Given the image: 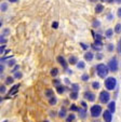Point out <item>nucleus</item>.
Here are the masks:
<instances>
[{
  "instance_id": "nucleus-44",
  "label": "nucleus",
  "mask_w": 121,
  "mask_h": 122,
  "mask_svg": "<svg viewBox=\"0 0 121 122\" xmlns=\"http://www.w3.org/2000/svg\"><path fill=\"white\" fill-rule=\"evenodd\" d=\"M96 58H97V60H103V54L97 53L96 54Z\"/></svg>"
},
{
  "instance_id": "nucleus-12",
  "label": "nucleus",
  "mask_w": 121,
  "mask_h": 122,
  "mask_svg": "<svg viewBox=\"0 0 121 122\" xmlns=\"http://www.w3.org/2000/svg\"><path fill=\"white\" fill-rule=\"evenodd\" d=\"M114 31H115V30H112L111 28L107 29V30L105 31V37H106V38H108V39H109V38H111V37H112V35H114Z\"/></svg>"
},
{
  "instance_id": "nucleus-8",
  "label": "nucleus",
  "mask_w": 121,
  "mask_h": 122,
  "mask_svg": "<svg viewBox=\"0 0 121 122\" xmlns=\"http://www.w3.org/2000/svg\"><path fill=\"white\" fill-rule=\"evenodd\" d=\"M57 62L61 64V66H63L64 69H67V62L63 56H58V57H57Z\"/></svg>"
},
{
  "instance_id": "nucleus-40",
  "label": "nucleus",
  "mask_w": 121,
  "mask_h": 122,
  "mask_svg": "<svg viewBox=\"0 0 121 122\" xmlns=\"http://www.w3.org/2000/svg\"><path fill=\"white\" fill-rule=\"evenodd\" d=\"M0 92L2 93V94L3 93H5V85H1V86H0Z\"/></svg>"
},
{
  "instance_id": "nucleus-10",
  "label": "nucleus",
  "mask_w": 121,
  "mask_h": 122,
  "mask_svg": "<svg viewBox=\"0 0 121 122\" xmlns=\"http://www.w3.org/2000/svg\"><path fill=\"white\" fill-rule=\"evenodd\" d=\"M93 57H94V55H93V53H92V52H85L84 60L87 61V62H91V61L93 60Z\"/></svg>"
},
{
  "instance_id": "nucleus-29",
  "label": "nucleus",
  "mask_w": 121,
  "mask_h": 122,
  "mask_svg": "<svg viewBox=\"0 0 121 122\" xmlns=\"http://www.w3.org/2000/svg\"><path fill=\"white\" fill-rule=\"evenodd\" d=\"M107 50L109 51V52H112V51L115 50V46H114L112 43H109V44L107 46Z\"/></svg>"
},
{
  "instance_id": "nucleus-45",
  "label": "nucleus",
  "mask_w": 121,
  "mask_h": 122,
  "mask_svg": "<svg viewBox=\"0 0 121 122\" xmlns=\"http://www.w3.org/2000/svg\"><path fill=\"white\" fill-rule=\"evenodd\" d=\"M117 15H118V17H121V8H119V9H118V12H117Z\"/></svg>"
},
{
  "instance_id": "nucleus-54",
  "label": "nucleus",
  "mask_w": 121,
  "mask_h": 122,
  "mask_svg": "<svg viewBox=\"0 0 121 122\" xmlns=\"http://www.w3.org/2000/svg\"><path fill=\"white\" fill-rule=\"evenodd\" d=\"M100 1H105V0H100Z\"/></svg>"
},
{
  "instance_id": "nucleus-5",
  "label": "nucleus",
  "mask_w": 121,
  "mask_h": 122,
  "mask_svg": "<svg viewBox=\"0 0 121 122\" xmlns=\"http://www.w3.org/2000/svg\"><path fill=\"white\" fill-rule=\"evenodd\" d=\"M110 99V94L107 92V91H103V92H100V102L102 104H106L108 103Z\"/></svg>"
},
{
  "instance_id": "nucleus-47",
  "label": "nucleus",
  "mask_w": 121,
  "mask_h": 122,
  "mask_svg": "<svg viewBox=\"0 0 121 122\" xmlns=\"http://www.w3.org/2000/svg\"><path fill=\"white\" fill-rule=\"evenodd\" d=\"M3 52H5V46H1V48H0V53L2 54Z\"/></svg>"
},
{
  "instance_id": "nucleus-41",
  "label": "nucleus",
  "mask_w": 121,
  "mask_h": 122,
  "mask_svg": "<svg viewBox=\"0 0 121 122\" xmlns=\"http://www.w3.org/2000/svg\"><path fill=\"white\" fill-rule=\"evenodd\" d=\"M118 52L121 54V38L119 40V43H118Z\"/></svg>"
},
{
  "instance_id": "nucleus-31",
  "label": "nucleus",
  "mask_w": 121,
  "mask_h": 122,
  "mask_svg": "<svg viewBox=\"0 0 121 122\" xmlns=\"http://www.w3.org/2000/svg\"><path fill=\"white\" fill-rule=\"evenodd\" d=\"M22 76H23V75H22V72H20V71L14 74V78H15V79H21Z\"/></svg>"
},
{
  "instance_id": "nucleus-7",
  "label": "nucleus",
  "mask_w": 121,
  "mask_h": 122,
  "mask_svg": "<svg viewBox=\"0 0 121 122\" xmlns=\"http://www.w3.org/2000/svg\"><path fill=\"white\" fill-rule=\"evenodd\" d=\"M83 96H84V98H85V99H88L89 102H94V101H95V95H94L92 92H89V91L84 92Z\"/></svg>"
},
{
  "instance_id": "nucleus-22",
  "label": "nucleus",
  "mask_w": 121,
  "mask_h": 122,
  "mask_svg": "<svg viewBox=\"0 0 121 122\" xmlns=\"http://www.w3.org/2000/svg\"><path fill=\"white\" fill-rule=\"evenodd\" d=\"M115 32L116 34H120L121 32V23H118L115 26Z\"/></svg>"
},
{
  "instance_id": "nucleus-32",
  "label": "nucleus",
  "mask_w": 121,
  "mask_h": 122,
  "mask_svg": "<svg viewBox=\"0 0 121 122\" xmlns=\"http://www.w3.org/2000/svg\"><path fill=\"white\" fill-rule=\"evenodd\" d=\"M100 21H96V20H94V21H93V27H100Z\"/></svg>"
},
{
  "instance_id": "nucleus-27",
  "label": "nucleus",
  "mask_w": 121,
  "mask_h": 122,
  "mask_svg": "<svg viewBox=\"0 0 121 122\" xmlns=\"http://www.w3.org/2000/svg\"><path fill=\"white\" fill-rule=\"evenodd\" d=\"M56 98H55V97L54 96H53V97H51V98L50 99H49V104H50V105H52V106H53V105H55V104H56Z\"/></svg>"
},
{
  "instance_id": "nucleus-33",
  "label": "nucleus",
  "mask_w": 121,
  "mask_h": 122,
  "mask_svg": "<svg viewBox=\"0 0 121 122\" xmlns=\"http://www.w3.org/2000/svg\"><path fill=\"white\" fill-rule=\"evenodd\" d=\"M81 79H82L83 81H88V80H89V75H88V74H83L82 77H81Z\"/></svg>"
},
{
  "instance_id": "nucleus-2",
  "label": "nucleus",
  "mask_w": 121,
  "mask_h": 122,
  "mask_svg": "<svg viewBox=\"0 0 121 122\" xmlns=\"http://www.w3.org/2000/svg\"><path fill=\"white\" fill-rule=\"evenodd\" d=\"M117 86V79L114 78V77H109L105 80V88L109 91L115 90Z\"/></svg>"
},
{
  "instance_id": "nucleus-50",
  "label": "nucleus",
  "mask_w": 121,
  "mask_h": 122,
  "mask_svg": "<svg viewBox=\"0 0 121 122\" xmlns=\"http://www.w3.org/2000/svg\"><path fill=\"white\" fill-rule=\"evenodd\" d=\"M81 105H82V106H83V107H84V108H85V109H87V104H85V103H84V102H82V103H81Z\"/></svg>"
},
{
  "instance_id": "nucleus-14",
  "label": "nucleus",
  "mask_w": 121,
  "mask_h": 122,
  "mask_svg": "<svg viewBox=\"0 0 121 122\" xmlns=\"http://www.w3.org/2000/svg\"><path fill=\"white\" fill-rule=\"evenodd\" d=\"M58 117L59 118H65L66 117V109H65L64 107L61 108V110H59V112H58Z\"/></svg>"
},
{
  "instance_id": "nucleus-19",
  "label": "nucleus",
  "mask_w": 121,
  "mask_h": 122,
  "mask_svg": "<svg viewBox=\"0 0 121 122\" xmlns=\"http://www.w3.org/2000/svg\"><path fill=\"white\" fill-rule=\"evenodd\" d=\"M84 67H85V64H84L83 61H80V62L77 63V68L78 69H84Z\"/></svg>"
},
{
  "instance_id": "nucleus-6",
  "label": "nucleus",
  "mask_w": 121,
  "mask_h": 122,
  "mask_svg": "<svg viewBox=\"0 0 121 122\" xmlns=\"http://www.w3.org/2000/svg\"><path fill=\"white\" fill-rule=\"evenodd\" d=\"M103 118H104V121L105 122H111V120H112L111 112H110L109 110H105L103 112Z\"/></svg>"
},
{
  "instance_id": "nucleus-42",
  "label": "nucleus",
  "mask_w": 121,
  "mask_h": 122,
  "mask_svg": "<svg viewBox=\"0 0 121 122\" xmlns=\"http://www.w3.org/2000/svg\"><path fill=\"white\" fill-rule=\"evenodd\" d=\"M0 41H1V44H2V43H5V42H7V40L5 39V37H3L2 35H1V37H0Z\"/></svg>"
},
{
  "instance_id": "nucleus-21",
  "label": "nucleus",
  "mask_w": 121,
  "mask_h": 122,
  "mask_svg": "<svg viewBox=\"0 0 121 122\" xmlns=\"http://www.w3.org/2000/svg\"><path fill=\"white\" fill-rule=\"evenodd\" d=\"M79 89H80L79 84H77V83H73V84H71V90H73L74 92H78Z\"/></svg>"
},
{
  "instance_id": "nucleus-49",
  "label": "nucleus",
  "mask_w": 121,
  "mask_h": 122,
  "mask_svg": "<svg viewBox=\"0 0 121 122\" xmlns=\"http://www.w3.org/2000/svg\"><path fill=\"white\" fill-rule=\"evenodd\" d=\"M64 81H65V83H67V84H70V81H69V80H68V79H67V78L65 79Z\"/></svg>"
},
{
  "instance_id": "nucleus-35",
  "label": "nucleus",
  "mask_w": 121,
  "mask_h": 122,
  "mask_svg": "<svg viewBox=\"0 0 121 122\" xmlns=\"http://www.w3.org/2000/svg\"><path fill=\"white\" fill-rule=\"evenodd\" d=\"M10 34V29L9 28H5V30H3V34H2V36L5 37V36H8V35Z\"/></svg>"
},
{
  "instance_id": "nucleus-11",
  "label": "nucleus",
  "mask_w": 121,
  "mask_h": 122,
  "mask_svg": "<svg viewBox=\"0 0 121 122\" xmlns=\"http://www.w3.org/2000/svg\"><path fill=\"white\" fill-rule=\"evenodd\" d=\"M18 88H20V84H15V85H13V86H12V88H11V90L9 91V94H10V95H13V94H15V93L17 92Z\"/></svg>"
},
{
  "instance_id": "nucleus-9",
  "label": "nucleus",
  "mask_w": 121,
  "mask_h": 122,
  "mask_svg": "<svg viewBox=\"0 0 121 122\" xmlns=\"http://www.w3.org/2000/svg\"><path fill=\"white\" fill-rule=\"evenodd\" d=\"M108 110L111 113H114L115 111H116V103H115V102H110V103L108 104Z\"/></svg>"
},
{
  "instance_id": "nucleus-18",
  "label": "nucleus",
  "mask_w": 121,
  "mask_h": 122,
  "mask_svg": "<svg viewBox=\"0 0 121 122\" xmlns=\"http://www.w3.org/2000/svg\"><path fill=\"white\" fill-rule=\"evenodd\" d=\"M65 90H66V89H65V86H63V85H59V86L56 88V91L58 94H63V93L65 92Z\"/></svg>"
},
{
  "instance_id": "nucleus-17",
  "label": "nucleus",
  "mask_w": 121,
  "mask_h": 122,
  "mask_svg": "<svg viewBox=\"0 0 121 122\" xmlns=\"http://www.w3.org/2000/svg\"><path fill=\"white\" fill-rule=\"evenodd\" d=\"M46 96L49 97V98H51V97L54 96V93H53V91L51 90V89H48V90H46Z\"/></svg>"
},
{
  "instance_id": "nucleus-23",
  "label": "nucleus",
  "mask_w": 121,
  "mask_h": 122,
  "mask_svg": "<svg viewBox=\"0 0 121 122\" xmlns=\"http://www.w3.org/2000/svg\"><path fill=\"white\" fill-rule=\"evenodd\" d=\"M75 118H76V116L74 115V113H70V115L66 118V122H73L74 120H75Z\"/></svg>"
},
{
  "instance_id": "nucleus-13",
  "label": "nucleus",
  "mask_w": 121,
  "mask_h": 122,
  "mask_svg": "<svg viewBox=\"0 0 121 122\" xmlns=\"http://www.w3.org/2000/svg\"><path fill=\"white\" fill-rule=\"evenodd\" d=\"M103 10H104V5H96V7H95V12L96 13H102L103 12Z\"/></svg>"
},
{
  "instance_id": "nucleus-43",
  "label": "nucleus",
  "mask_w": 121,
  "mask_h": 122,
  "mask_svg": "<svg viewBox=\"0 0 121 122\" xmlns=\"http://www.w3.org/2000/svg\"><path fill=\"white\" fill-rule=\"evenodd\" d=\"M52 27L56 29V28L58 27V23H57V22H53V23H52Z\"/></svg>"
},
{
  "instance_id": "nucleus-51",
  "label": "nucleus",
  "mask_w": 121,
  "mask_h": 122,
  "mask_svg": "<svg viewBox=\"0 0 121 122\" xmlns=\"http://www.w3.org/2000/svg\"><path fill=\"white\" fill-rule=\"evenodd\" d=\"M115 2H117V3H121V0H115Z\"/></svg>"
},
{
  "instance_id": "nucleus-38",
  "label": "nucleus",
  "mask_w": 121,
  "mask_h": 122,
  "mask_svg": "<svg viewBox=\"0 0 121 122\" xmlns=\"http://www.w3.org/2000/svg\"><path fill=\"white\" fill-rule=\"evenodd\" d=\"M53 84H54L55 86L57 88V86H59V85H61V82H59V80H54V81H53Z\"/></svg>"
},
{
  "instance_id": "nucleus-16",
  "label": "nucleus",
  "mask_w": 121,
  "mask_h": 122,
  "mask_svg": "<svg viewBox=\"0 0 121 122\" xmlns=\"http://www.w3.org/2000/svg\"><path fill=\"white\" fill-rule=\"evenodd\" d=\"M79 115H80V117L82 118V119H84L85 118V116H87V109H80L79 108Z\"/></svg>"
},
{
  "instance_id": "nucleus-30",
  "label": "nucleus",
  "mask_w": 121,
  "mask_h": 122,
  "mask_svg": "<svg viewBox=\"0 0 121 122\" xmlns=\"http://www.w3.org/2000/svg\"><path fill=\"white\" fill-rule=\"evenodd\" d=\"M91 46H92V48H93V49H94V50H95V51H97V52H100V51L102 50V46H96L95 43H94V44H92Z\"/></svg>"
},
{
  "instance_id": "nucleus-4",
  "label": "nucleus",
  "mask_w": 121,
  "mask_h": 122,
  "mask_svg": "<svg viewBox=\"0 0 121 122\" xmlns=\"http://www.w3.org/2000/svg\"><path fill=\"white\" fill-rule=\"evenodd\" d=\"M90 113H91V116L93 118H98L100 116V113H102V107L100 105H94L90 109Z\"/></svg>"
},
{
  "instance_id": "nucleus-53",
  "label": "nucleus",
  "mask_w": 121,
  "mask_h": 122,
  "mask_svg": "<svg viewBox=\"0 0 121 122\" xmlns=\"http://www.w3.org/2000/svg\"><path fill=\"white\" fill-rule=\"evenodd\" d=\"M43 122H49V121H48V120H46V121H43Z\"/></svg>"
},
{
  "instance_id": "nucleus-28",
  "label": "nucleus",
  "mask_w": 121,
  "mask_h": 122,
  "mask_svg": "<svg viewBox=\"0 0 121 122\" xmlns=\"http://www.w3.org/2000/svg\"><path fill=\"white\" fill-rule=\"evenodd\" d=\"M92 88L95 89V90L100 89V82H97V81H94V82L92 83Z\"/></svg>"
},
{
  "instance_id": "nucleus-25",
  "label": "nucleus",
  "mask_w": 121,
  "mask_h": 122,
  "mask_svg": "<svg viewBox=\"0 0 121 122\" xmlns=\"http://www.w3.org/2000/svg\"><path fill=\"white\" fill-rule=\"evenodd\" d=\"M14 81V78L13 77H8L7 79H5V84H12Z\"/></svg>"
},
{
  "instance_id": "nucleus-39",
  "label": "nucleus",
  "mask_w": 121,
  "mask_h": 122,
  "mask_svg": "<svg viewBox=\"0 0 121 122\" xmlns=\"http://www.w3.org/2000/svg\"><path fill=\"white\" fill-rule=\"evenodd\" d=\"M80 46H81V48H82L83 50H88V49H89V46H87V44L82 43V42H81V43H80Z\"/></svg>"
},
{
  "instance_id": "nucleus-48",
  "label": "nucleus",
  "mask_w": 121,
  "mask_h": 122,
  "mask_svg": "<svg viewBox=\"0 0 121 122\" xmlns=\"http://www.w3.org/2000/svg\"><path fill=\"white\" fill-rule=\"evenodd\" d=\"M18 0H9V2H11V3H15V2H17Z\"/></svg>"
},
{
  "instance_id": "nucleus-15",
  "label": "nucleus",
  "mask_w": 121,
  "mask_h": 122,
  "mask_svg": "<svg viewBox=\"0 0 121 122\" xmlns=\"http://www.w3.org/2000/svg\"><path fill=\"white\" fill-rule=\"evenodd\" d=\"M68 63H69V64H71V65L77 64V63H78V58L76 57V56H70V57H69V60H68Z\"/></svg>"
},
{
  "instance_id": "nucleus-46",
  "label": "nucleus",
  "mask_w": 121,
  "mask_h": 122,
  "mask_svg": "<svg viewBox=\"0 0 121 122\" xmlns=\"http://www.w3.org/2000/svg\"><path fill=\"white\" fill-rule=\"evenodd\" d=\"M3 70H5V66H3V65L1 64V66H0V72H1V75H2Z\"/></svg>"
},
{
  "instance_id": "nucleus-52",
  "label": "nucleus",
  "mask_w": 121,
  "mask_h": 122,
  "mask_svg": "<svg viewBox=\"0 0 121 122\" xmlns=\"http://www.w3.org/2000/svg\"><path fill=\"white\" fill-rule=\"evenodd\" d=\"M112 19V16H111V14H109V16H108V20H111Z\"/></svg>"
},
{
  "instance_id": "nucleus-34",
  "label": "nucleus",
  "mask_w": 121,
  "mask_h": 122,
  "mask_svg": "<svg viewBox=\"0 0 121 122\" xmlns=\"http://www.w3.org/2000/svg\"><path fill=\"white\" fill-rule=\"evenodd\" d=\"M70 110H73V111H78V110H79V108H78L76 105H74V104H73V105L70 106Z\"/></svg>"
},
{
  "instance_id": "nucleus-37",
  "label": "nucleus",
  "mask_w": 121,
  "mask_h": 122,
  "mask_svg": "<svg viewBox=\"0 0 121 122\" xmlns=\"http://www.w3.org/2000/svg\"><path fill=\"white\" fill-rule=\"evenodd\" d=\"M8 65H9V66H13V65H15V60H10L9 62H8Z\"/></svg>"
},
{
  "instance_id": "nucleus-20",
  "label": "nucleus",
  "mask_w": 121,
  "mask_h": 122,
  "mask_svg": "<svg viewBox=\"0 0 121 122\" xmlns=\"http://www.w3.org/2000/svg\"><path fill=\"white\" fill-rule=\"evenodd\" d=\"M50 74H51V76L52 77H56L57 75H58V69L57 68H52L51 69V71H50Z\"/></svg>"
},
{
  "instance_id": "nucleus-26",
  "label": "nucleus",
  "mask_w": 121,
  "mask_h": 122,
  "mask_svg": "<svg viewBox=\"0 0 121 122\" xmlns=\"http://www.w3.org/2000/svg\"><path fill=\"white\" fill-rule=\"evenodd\" d=\"M7 10H8V3L2 2V3H1V11H2V12H5Z\"/></svg>"
},
{
  "instance_id": "nucleus-3",
  "label": "nucleus",
  "mask_w": 121,
  "mask_h": 122,
  "mask_svg": "<svg viewBox=\"0 0 121 122\" xmlns=\"http://www.w3.org/2000/svg\"><path fill=\"white\" fill-rule=\"evenodd\" d=\"M107 66L110 71H112V72L118 71V60H117L116 57H112L111 60L108 62Z\"/></svg>"
},
{
  "instance_id": "nucleus-24",
  "label": "nucleus",
  "mask_w": 121,
  "mask_h": 122,
  "mask_svg": "<svg viewBox=\"0 0 121 122\" xmlns=\"http://www.w3.org/2000/svg\"><path fill=\"white\" fill-rule=\"evenodd\" d=\"M69 97H70L71 99H77L78 98V92H74V91H71Z\"/></svg>"
},
{
  "instance_id": "nucleus-1",
  "label": "nucleus",
  "mask_w": 121,
  "mask_h": 122,
  "mask_svg": "<svg viewBox=\"0 0 121 122\" xmlns=\"http://www.w3.org/2000/svg\"><path fill=\"white\" fill-rule=\"evenodd\" d=\"M108 66H106L105 64H98L96 66V72H97L100 78H106V76L108 75Z\"/></svg>"
},
{
  "instance_id": "nucleus-36",
  "label": "nucleus",
  "mask_w": 121,
  "mask_h": 122,
  "mask_svg": "<svg viewBox=\"0 0 121 122\" xmlns=\"http://www.w3.org/2000/svg\"><path fill=\"white\" fill-rule=\"evenodd\" d=\"M18 69H20V66H18V65H15V66L13 67V69L11 70V72H14V74H15L16 70H18Z\"/></svg>"
}]
</instances>
